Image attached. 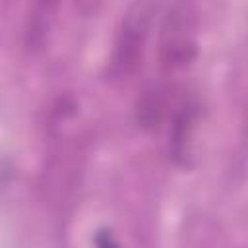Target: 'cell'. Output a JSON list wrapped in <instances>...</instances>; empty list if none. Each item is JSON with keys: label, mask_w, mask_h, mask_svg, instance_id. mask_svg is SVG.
Masks as SVG:
<instances>
[{"label": "cell", "mask_w": 248, "mask_h": 248, "mask_svg": "<svg viewBox=\"0 0 248 248\" xmlns=\"http://www.w3.org/2000/svg\"><path fill=\"white\" fill-rule=\"evenodd\" d=\"M58 0H35L25 23V48L37 52L46 45L48 33L56 19Z\"/></svg>", "instance_id": "277c9868"}, {"label": "cell", "mask_w": 248, "mask_h": 248, "mask_svg": "<svg viewBox=\"0 0 248 248\" xmlns=\"http://www.w3.org/2000/svg\"><path fill=\"white\" fill-rule=\"evenodd\" d=\"M159 70L163 79L186 70L196 54V14L188 0H172L159 27Z\"/></svg>", "instance_id": "7a4b0ae2"}, {"label": "cell", "mask_w": 248, "mask_h": 248, "mask_svg": "<svg viewBox=\"0 0 248 248\" xmlns=\"http://www.w3.org/2000/svg\"><path fill=\"white\" fill-rule=\"evenodd\" d=\"M159 14L161 0H134L128 6L112 43L108 64V76L112 79H128L141 68Z\"/></svg>", "instance_id": "6da1fadb"}, {"label": "cell", "mask_w": 248, "mask_h": 248, "mask_svg": "<svg viewBox=\"0 0 248 248\" xmlns=\"http://www.w3.org/2000/svg\"><path fill=\"white\" fill-rule=\"evenodd\" d=\"M200 114V103L194 95H182L174 101L170 108V124H169V153L176 161H184L188 157V147L196 130Z\"/></svg>", "instance_id": "3957f363"}]
</instances>
